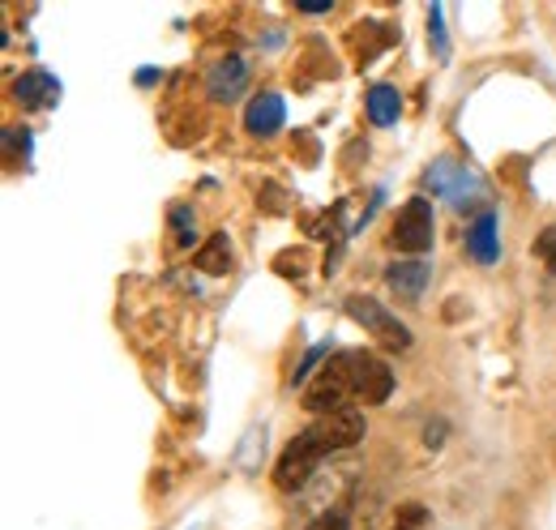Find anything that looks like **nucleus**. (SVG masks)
<instances>
[{
    "mask_svg": "<svg viewBox=\"0 0 556 530\" xmlns=\"http://www.w3.org/2000/svg\"><path fill=\"white\" fill-rule=\"evenodd\" d=\"M386 282L399 300H419L424 287H428V265L424 262H394L386 269Z\"/></svg>",
    "mask_w": 556,
    "mask_h": 530,
    "instance_id": "12",
    "label": "nucleus"
},
{
    "mask_svg": "<svg viewBox=\"0 0 556 530\" xmlns=\"http://www.w3.org/2000/svg\"><path fill=\"white\" fill-rule=\"evenodd\" d=\"M428 30H432V48L437 56H445V26H441V4L428 9Z\"/></svg>",
    "mask_w": 556,
    "mask_h": 530,
    "instance_id": "18",
    "label": "nucleus"
},
{
    "mask_svg": "<svg viewBox=\"0 0 556 530\" xmlns=\"http://www.w3.org/2000/svg\"><path fill=\"white\" fill-rule=\"evenodd\" d=\"M172 231H176V249H189V244H193L198 227H193L189 205H172Z\"/></svg>",
    "mask_w": 556,
    "mask_h": 530,
    "instance_id": "16",
    "label": "nucleus"
},
{
    "mask_svg": "<svg viewBox=\"0 0 556 530\" xmlns=\"http://www.w3.org/2000/svg\"><path fill=\"white\" fill-rule=\"evenodd\" d=\"M348 313H351V321H359L364 330L372 333V342L377 346H386V351H412V330L399 321V313H390L386 304H377L372 295H348Z\"/></svg>",
    "mask_w": 556,
    "mask_h": 530,
    "instance_id": "3",
    "label": "nucleus"
},
{
    "mask_svg": "<svg viewBox=\"0 0 556 530\" xmlns=\"http://www.w3.org/2000/svg\"><path fill=\"white\" fill-rule=\"evenodd\" d=\"M394 530H407V527H394Z\"/></svg>",
    "mask_w": 556,
    "mask_h": 530,
    "instance_id": "22",
    "label": "nucleus"
},
{
    "mask_svg": "<svg viewBox=\"0 0 556 530\" xmlns=\"http://www.w3.org/2000/svg\"><path fill=\"white\" fill-rule=\"evenodd\" d=\"M467 253L480 265H492L501 257V244H496V214L492 210H480L471 231H467Z\"/></svg>",
    "mask_w": 556,
    "mask_h": 530,
    "instance_id": "11",
    "label": "nucleus"
},
{
    "mask_svg": "<svg viewBox=\"0 0 556 530\" xmlns=\"http://www.w3.org/2000/svg\"><path fill=\"white\" fill-rule=\"evenodd\" d=\"M193 265L202 269V274H227L231 269V240L218 231V236H210L206 244L193 253Z\"/></svg>",
    "mask_w": 556,
    "mask_h": 530,
    "instance_id": "14",
    "label": "nucleus"
},
{
    "mask_svg": "<svg viewBox=\"0 0 556 530\" xmlns=\"http://www.w3.org/2000/svg\"><path fill=\"white\" fill-rule=\"evenodd\" d=\"M399 112H403V94L394 90V86H372L368 90V121L372 125H394L399 121Z\"/></svg>",
    "mask_w": 556,
    "mask_h": 530,
    "instance_id": "13",
    "label": "nucleus"
},
{
    "mask_svg": "<svg viewBox=\"0 0 556 530\" xmlns=\"http://www.w3.org/2000/svg\"><path fill=\"white\" fill-rule=\"evenodd\" d=\"M282 99H278L275 90H262V94H253L249 99V108H244V129L253 132V137H275L282 129Z\"/></svg>",
    "mask_w": 556,
    "mask_h": 530,
    "instance_id": "10",
    "label": "nucleus"
},
{
    "mask_svg": "<svg viewBox=\"0 0 556 530\" xmlns=\"http://www.w3.org/2000/svg\"><path fill=\"white\" fill-rule=\"evenodd\" d=\"M428 189H432L437 198L454 201V205H467V198L480 193V176H476L471 167L454 163V159H437V163L428 167Z\"/></svg>",
    "mask_w": 556,
    "mask_h": 530,
    "instance_id": "5",
    "label": "nucleus"
},
{
    "mask_svg": "<svg viewBox=\"0 0 556 530\" xmlns=\"http://www.w3.org/2000/svg\"><path fill=\"white\" fill-rule=\"evenodd\" d=\"M399 527L419 530V527H424V509H419V505H403V514H399Z\"/></svg>",
    "mask_w": 556,
    "mask_h": 530,
    "instance_id": "20",
    "label": "nucleus"
},
{
    "mask_svg": "<svg viewBox=\"0 0 556 530\" xmlns=\"http://www.w3.org/2000/svg\"><path fill=\"white\" fill-rule=\"evenodd\" d=\"M390 390H394V373H390L377 355L355 351V398H364V402H386Z\"/></svg>",
    "mask_w": 556,
    "mask_h": 530,
    "instance_id": "7",
    "label": "nucleus"
},
{
    "mask_svg": "<svg viewBox=\"0 0 556 530\" xmlns=\"http://www.w3.org/2000/svg\"><path fill=\"white\" fill-rule=\"evenodd\" d=\"M535 257L556 274V227H544V231H540V240H535Z\"/></svg>",
    "mask_w": 556,
    "mask_h": 530,
    "instance_id": "17",
    "label": "nucleus"
},
{
    "mask_svg": "<svg viewBox=\"0 0 556 530\" xmlns=\"http://www.w3.org/2000/svg\"><path fill=\"white\" fill-rule=\"evenodd\" d=\"M321 466V458L300 441V437H291V445L282 450V458H278L275 466V483L282 488V492H291V488H304L308 483V475Z\"/></svg>",
    "mask_w": 556,
    "mask_h": 530,
    "instance_id": "6",
    "label": "nucleus"
},
{
    "mask_svg": "<svg viewBox=\"0 0 556 530\" xmlns=\"http://www.w3.org/2000/svg\"><path fill=\"white\" fill-rule=\"evenodd\" d=\"M348 398H355V351H339L317 368L313 386L304 390V406L330 415V411H348Z\"/></svg>",
    "mask_w": 556,
    "mask_h": 530,
    "instance_id": "1",
    "label": "nucleus"
},
{
    "mask_svg": "<svg viewBox=\"0 0 556 530\" xmlns=\"http://www.w3.org/2000/svg\"><path fill=\"white\" fill-rule=\"evenodd\" d=\"M390 249L407 253V257H419L432 249V201L428 198H412L403 201L394 227H390Z\"/></svg>",
    "mask_w": 556,
    "mask_h": 530,
    "instance_id": "4",
    "label": "nucleus"
},
{
    "mask_svg": "<svg viewBox=\"0 0 556 530\" xmlns=\"http://www.w3.org/2000/svg\"><path fill=\"white\" fill-rule=\"evenodd\" d=\"M244 86H249V65H244L240 56H227V61H218V65L206 73V90L214 103H231V99H240Z\"/></svg>",
    "mask_w": 556,
    "mask_h": 530,
    "instance_id": "9",
    "label": "nucleus"
},
{
    "mask_svg": "<svg viewBox=\"0 0 556 530\" xmlns=\"http://www.w3.org/2000/svg\"><path fill=\"white\" fill-rule=\"evenodd\" d=\"M13 94H17L22 108H30V112H48V108H56L61 86H56L52 73H43V68H26V73L13 81Z\"/></svg>",
    "mask_w": 556,
    "mask_h": 530,
    "instance_id": "8",
    "label": "nucleus"
},
{
    "mask_svg": "<svg viewBox=\"0 0 556 530\" xmlns=\"http://www.w3.org/2000/svg\"><path fill=\"white\" fill-rule=\"evenodd\" d=\"M300 4V13H326V9H334L330 0H295Z\"/></svg>",
    "mask_w": 556,
    "mask_h": 530,
    "instance_id": "21",
    "label": "nucleus"
},
{
    "mask_svg": "<svg viewBox=\"0 0 556 530\" xmlns=\"http://www.w3.org/2000/svg\"><path fill=\"white\" fill-rule=\"evenodd\" d=\"M381 30H386L381 22H364V26L351 30V48H355V56H359L364 65L377 56V48H390V43H394V39H372V35H381Z\"/></svg>",
    "mask_w": 556,
    "mask_h": 530,
    "instance_id": "15",
    "label": "nucleus"
},
{
    "mask_svg": "<svg viewBox=\"0 0 556 530\" xmlns=\"http://www.w3.org/2000/svg\"><path fill=\"white\" fill-rule=\"evenodd\" d=\"M364 437V415L359 411H330V415H317L304 432H300V441L326 463L330 454H339V450H351L355 441Z\"/></svg>",
    "mask_w": 556,
    "mask_h": 530,
    "instance_id": "2",
    "label": "nucleus"
},
{
    "mask_svg": "<svg viewBox=\"0 0 556 530\" xmlns=\"http://www.w3.org/2000/svg\"><path fill=\"white\" fill-rule=\"evenodd\" d=\"M308 530H348V509H326Z\"/></svg>",
    "mask_w": 556,
    "mask_h": 530,
    "instance_id": "19",
    "label": "nucleus"
}]
</instances>
